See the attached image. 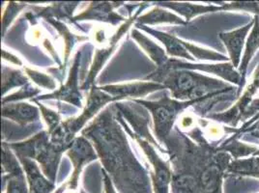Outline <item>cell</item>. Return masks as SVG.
<instances>
[{"label": "cell", "mask_w": 259, "mask_h": 193, "mask_svg": "<svg viewBox=\"0 0 259 193\" xmlns=\"http://www.w3.org/2000/svg\"><path fill=\"white\" fill-rule=\"evenodd\" d=\"M28 77L23 75L22 71L13 70L8 67L2 68V95L4 96L7 91L15 87L26 85Z\"/></svg>", "instance_id": "603a6c76"}, {"label": "cell", "mask_w": 259, "mask_h": 193, "mask_svg": "<svg viewBox=\"0 0 259 193\" xmlns=\"http://www.w3.org/2000/svg\"><path fill=\"white\" fill-rule=\"evenodd\" d=\"M67 156L70 158L74 166V171L67 184L71 190H75L77 187L79 175L83 166L90 161H95L98 158L97 154L91 143L84 136H78L73 140L71 146L67 150Z\"/></svg>", "instance_id": "ba28073f"}, {"label": "cell", "mask_w": 259, "mask_h": 193, "mask_svg": "<svg viewBox=\"0 0 259 193\" xmlns=\"http://www.w3.org/2000/svg\"><path fill=\"white\" fill-rule=\"evenodd\" d=\"M118 118L125 130L139 143L144 155L146 156L147 160L150 161L154 168V172L152 174V180L154 183L155 193H168V187L171 181V171L167 162L162 161V159L158 156V154L156 153L150 142L142 139L138 134L132 131L129 127L125 124L123 119L121 118V116H119Z\"/></svg>", "instance_id": "5b68a950"}, {"label": "cell", "mask_w": 259, "mask_h": 193, "mask_svg": "<svg viewBox=\"0 0 259 193\" xmlns=\"http://www.w3.org/2000/svg\"><path fill=\"white\" fill-rule=\"evenodd\" d=\"M2 58L8 62H10L11 64L18 65V66H22V62L21 59L17 56H15L11 53L6 52L5 50H2Z\"/></svg>", "instance_id": "d6a6232c"}, {"label": "cell", "mask_w": 259, "mask_h": 193, "mask_svg": "<svg viewBox=\"0 0 259 193\" xmlns=\"http://www.w3.org/2000/svg\"><path fill=\"white\" fill-rule=\"evenodd\" d=\"M18 159L22 163L29 183V193H51L54 190V182L49 181L44 176L35 161L24 157H18Z\"/></svg>", "instance_id": "4fadbf2b"}, {"label": "cell", "mask_w": 259, "mask_h": 193, "mask_svg": "<svg viewBox=\"0 0 259 193\" xmlns=\"http://www.w3.org/2000/svg\"><path fill=\"white\" fill-rule=\"evenodd\" d=\"M142 9H140L134 16H131L129 20H126V22L119 27L117 31L114 33L112 35V37L108 40V44L106 46L100 47L95 51L93 63L91 65V68L88 72L85 80L83 81L82 85L80 86L81 90H87L90 87H93V83L95 81V78L99 74V72L101 71L103 66L106 64V62L110 58L112 54L115 52L121 38L124 36L125 33L129 30L131 25L138 20L139 15L142 11Z\"/></svg>", "instance_id": "8992f818"}, {"label": "cell", "mask_w": 259, "mask_h": 193, "mask_svg": "<svg viewBox=\"0 0 259 193\" xmlns=\"http://www.w3.org/2000/svg\"><path fill=\"white\" fill-rule=\"evenodd\" d=\"M104 174V179H105V188H106V193H115L113 187H112V184L110 182V180L108 178V174L105 171H103Z\"/></svg>", "instance_id": "836d02e7"}, {"label": "cell", "mask_w": 259, "mask_h": 193, "mask_svg": "<svg viewBox=\"0 0 259 193\" xmlns=\"http://www.w3.org/2000/svg\"><path fill=\"white\" fill-rule=\"evenodd\" d=\"M40 108L27 103H11L2 106V116L18 123L22 127L40 120Z\"/></svg>", "instance_id": "7c38bea8"}, {"label": "cell", "mask_w": 259, "mask_h": 193, "mask_svg": "<svg viewBox=\"0 0 259 193\" xmlns=\"http://www.w3.org/2000/svg\"><path fill=\"white\" fill-rule=\"evenodd\" d=\"M253 22H254L253 27H252L251 33L248 36L245 54L243 56L242 62L240 64V74L242 75L243 81L245 80V73L247 71L249 60L251 59V57L254 55L255 52L259 47V18L257 16H255Z\"/></svg>", "instance_id": "7402d4cb"}, {"label": "cell", "mask_w": 259, "mask_h": 193, "mask_svg": "<svg viewBox=\"0 0 259 193\" xmlns=\"http://www.w3.org/2000/svg\"><path fill=\"white\" fill-rule=\"evenodd\" d=\"M184 45H185L186 50L188 51V53L193 54L194 57H196V59H198V60L217 61V60H226L227 59V57L225 55H222V54H217L215 52H211V51H208V50L201 49L197 45H194L193 43L184 42Z\"/></svg>", "instance_id": "484cf974"}, {"label": "cell", "mask_w": 259, "mask_h": 193, "mask_svg": "<svg viewBox=\"0 0 259 193\" xmlns=\"http://www.w3.org/2000/svg\"><path fill=\"white\" fill-rule=\"evenodd\" d=\"M79 2H57L48 7H32V9L36 16L45 20H71L72 22L73 14Z\"/></svg>", "instance_id": "ac0fdd59"}, {"label": "cell", "mask_w": 259, "mask_h": 193, "mask_svg": "<svg viewBox=\"0 0 259 193\" xmlns=\"http://www.w3.org/2000/svg\"><path fill=\"white\" fill-rule=\"evenodd\" d=\"M7 193H27L23 173L19 175H8Z\"/></svg>", "instance_id": "f1b7e54d"}, {"label": "cell", "mask_w": 259, "mask_h": 193, "mask_svg": "<svg viewBox=\"0 0 259 193\" xmlns=\"http://www.w3.org/2000/svg\"><path fill=\"white\" fill-rule=\"evenodd\" d=\"M80 61H81V51H78L75 55L74 62L70 69L69 76L64 85L61 86L58 90L54 91L53 93L38 96L33 100L44 101V100L53 99V100L63 101L70 105H74L76 108H82V96L79 92V87H78V71L80 67Z\"/></svg>", "instance_id": "52a82bcc"}, {"label": "cell", "mask_w": 259, "mask_h": 193, "mask_svg": "<svg viewBox=\"0 0 259 193\" xmlns=\"http://www.w3.org/2000/svg\"><path fill=\"white\" fill-rule=\"evenodd\" d=\"M47 22H49L51 25H53L54 27V29L59 33L63 39H64V65L63 67L61 68L62 70L66 68V65L68 63V60H69V56L70 54L75 45V43L77 42H81V41H85L87 40V37H83V36H76L74 35L73 33L70 31V29L66 26V24H64L63 22H60V21H57V20H54V19H47L45 20Z\"/></svg>", "instance_id": "44dd1931"}, {"label": "cell", "mask_w": 259, "mask_h": 193, "mask_svg": "<svg viewBox=\"0 0 259 193\" xmlns=\"http://www.w3.org/2000/svg\"><path fill=\"white\" fill-rule=\"evenodd\" d=\"M208 98L196 99L194 101H179L165 96L156 102L137 99H133V102L147 108L151 112L155 135L161 143H163L168 137L174 122L184 110L193 105L205 101Z\"/></svg>", "instance_id": "277c9868"}, {"label": "cell", "mask_w": 259, "mask_h": 193, "mask_svg": "<svg viewBox=\"0 0 259 193\" xmlns=\"http://www.w3.org/2000/svg\"><path fill=\"white\" fill-rule=\"evenodd\" d=\"M137 26H140L142 30L145 32L149 33L158 40H160L165 46L166 54L171 57H177V58H185L188 60H194V57L188 53L184 45V41L178 39L177 37L170 35L168 33L162 32L159 30H155L153 28H148L145 25H140L137 24Z\"/></svg>", "instance_id": "2e32d148"}, {"label": "cell", "mask_w": 259, "mask_h": 193, "mask_svg": "<svg viewBox=\"0 0 259 193\" xmlns=\"http://www.w3.org/2000/svg\"><path fill=\"white\" fill-rule=\"evenodd\" d=\"M253 22H250L248 25L242 28H239L237 30L228 33H222L220 35L221 39L223 40V42L227 47L229 57L231 59V62L234 66V68H237L240 65L244 42L249 29L253 25Z\"/></svg>", "instance_id": "5bb4252c"}, {"label": "cell", "mask_w": 259, "mask_h": 193, "mask_svg": "<svg viewBox=\"0 0 259 193\" xmlns=\"http://www.w3.org/2000/svg\"><path fill=\"white\" fill-rule=\"evenodd\" d=\"M24 72L26 75L32 79L33 82L42 88H46L49 90H54L56 88V83L50 75H46L44 73H40L38 71L31 70L29 68H25Z\"/></svg>", "instance_id": "83f0119b"}, {"label": "cell", "mask_w": 259, "mask_h": 193, "mask_svg": "<svg viewBox=\"0 0 259 193\" xmlns=\"http://www.w3.org/2000/svg\"><path fill=\"white\" fill-rule=\"evenodd\" d=\"M163 66L171 70H190V71L197 70V71H202L210 74H215L223 77L225 80H228L236 84H242L243 82L242 75H239L234 70V66L232 63L215 65L191 64V63H186L177 59H168V61Z\"/></svg>", "instance_id": "30bf717a"}, {"label": "cell", "mask_w": 259, "mask_h": 193, "mask_svg": "<svg viewBox=\"0 0 259 193\" xmlns=\"http://www.w3.org/2000/svg\"><path fill=\"white\" fill-rule=\"evenodd\" d=\"M146 79L163 84L170 90L173 98L179 101H194L216 96L227 92V88H229L220 80L190 70H171L165 66L157 68L154 73L146 76Z\"/></svg>", "instance_id": "6da1fadb"}, {"label": "cell", "mask_w": 259, "mask_h": 193, "mask_svg": "<svg viewBox=\"0 0 259 193\" xmlns=\"http://www.w3.org/2000/svg\"><path fill=\"white\" fill-rule=\"evenodd\" d=\"M254 134H255V136H256V137H258L259 138V131H256Z\"/></svg>", "instance_id": "e575fe53"}, {"label": "cell", "mask_w": 259, "mask_h": 193, "mask_svg": "<svg viewBox=\"0 0 259 193\" xmlns=\"http://www.w3.org/2000/svg\"><path fill=\"white\" fill-rule=\"evenodd\" d=\"M132 37L144 50V52L148 54V56L155 62V64L157 65V68L162 67L168 61L166 54L164 53L162 47L159 46L157 43H154L144 34H142L138 28L132 30Z\"/></svg>", "instance_id": "d6986e66"}, {"label": "cell", "mask_w": 259, "mask_h": 193, "mask_svg": "<svg viewBox=\"0 0 259 193\" xmlns=\"http://www.w3.org/2000/svg\"><path fill=\"white\" fill-rule=\"evenodd\" d=\"M195 124L194 116L192 114H184L181 118H179V126L182 129H192Z\"/></svg>", "instance_id": "1f68e13d"}, {"label": "cell", "mask_w": 259, "mask_h": 193, "mask_svg": "<svg viewBox=\"0 0 259 193\" xmlns=\"http://www.w3.org/2000/svg\"><path fill=\"white\" fill-rule=\"evenodd\" d=\"M33 101L38 105V108H40L41 115H42V117L45 120V122L47 123L48 128H49L48 132L51 135L54 130L57 129L60 126V124L62 123L60 114L58 112L54 111L53 109L46 108L39 101H36V100H33Z\"/></svg>", "instance_id": "d4e9b609"}, {"label": "cell", "mask_w": 259, "mask_h": 193, "mask_svg": "<svg viewBox=\"0 0 259 193\" xmlns=\"http://www.w3.org/2000/svg\"><path fill=\"white\" fill-rule=\"evenodd\" d=\"M206 133L209 136H211L212 138L218 139V138H221L224 135L225 129H224L223 127H220L218 125H211V124H209L206 127Z\"/></svg>", "instance_id": "4dcf8cb0"}, {"label": "cell", "mask_w": 259, "mask_h": 193, "mask_svg": "<svg viewBox=\"0 0 259 193\" xmlns=\"http://www.w3.org/2000/svg\"><path fill=\"white\" fill-rule=\"evenodd\" d=\"M257 126H258V128H259V122H258V124H257Z\"/></svg>", "instance_id": "d590c367"}, {"label": "cell", "mask_w": 259, "mask_h": 193, "mask_svg": "<svg viewBox=\"0 0 259 193\" xmlns=\"http://www.w3.org/2000/svg\"><path fill=\"white\" fill-rule=\"evenodd\" d=\"M131 104H123V103H117L116 108H118L120 112L124 115V117L128 120L130 124L132 125L133 129L135 130V133L138 134L142 139L146 140L150 143L157 145L158 148L160 146L157 144L156 140L154 139L148 130V116L147 114L142 115L141 113L137 112L135 109L130 106Z\"/></svg>", "instance_id": "9a60e30c"}, {"label": "cell", "mask_w": 259, "mask_h": 193, "mask_svg": "<svg viewBox=\"0 0 259 193\" xmlns=\"http://www.w3.org/2000/svg\"><path fill=\"white\" fill-rule=\"evenodd\" d=\"M25 4H19L15 2H10L7 6L6 11L4 12L3 19H2V27H3V34L6 32V29L8 28L9 24L11 23L14 18L19 14V12L22 11L23 8H25Z\"/></svg>", "instance_id": "f546056e"}, {"label": "cell", "mask_w": 259, "mask_h": 193, "mask_svg": "<svg viewBox=\"0 0 259 193\" xmlns=\"http://www.w3.org/2000/svg\"><path fill=\"white\" fill-rule=\"evenodd\" d=\"M41 92V89H38L36 87H33L29 83H27L26 85L23 86L22 89H20L18 92L12 94L10 96H3L2 99V104H10L14 102H19L24 99H28L31 96H37L39 93Z\"/></svg>", "instance_id": "4316f807"}, {"label": "cell", "mask_w": 259, "mask_h": 193, "mask_svg": "<svg viewBox=\"0 0 259 193\" xmlns=\"http://www.w3.org/2000/svg\"><path fill=\"white\" fill-rule=\"evenodd\" d=\"M49 135L48 131H40L30 139L8 145L16 153L17 157H24L38 161L46 177L54 182L63 152L49 140Z\"/></svg>", "instance_id": "3957f363"}, {"label": "cell", "mask_w": 259, "mask_h": 193, "mask_svg": "<svg viewBox=\"0 0 259 193\" xmlns=\"http://www.w3.org/2000/svg\"><path fill=\"white\" fill-rule=\"evenodd\" d=\"M123 2H91L87 9L73 18V22L97 21L116 25L125 21V18L115 13V9Z\"/></svg>", "instance_id": "9c48e42d"}, {"label": "cell", "mask_w": 259, "mask_h": 193, "mask_svg": "<svg viewBox=\"0 0 259 193\" xmlns=\"http://www.w3.org/2000/svg\"><path fill=\"white\" fill-rule=\"evenodd\" d=\"M99 89L113 96L114 99H116V101H120L126 98H142L152 92L166 89V87L163 84L153 81H137L123 84L102 86L99 87Z\"/></svg>", "instance_id": "8fae6325"}, {"label": "cell", "mask_w": 259, "mask_h": 193, "mask_svg": "<svg viewBox=\"0 0 259 193\" xmlns=\"http://www.w3.org/2000/svg\"><path fill=\"white\" fill-rule=\"evenodd\" d=\"M116 102V99L99 89V87H92L88 98L87 106L82 113L76 118L67 119L60 124V126L51 134V142L59 150L65 152L71 146L76 134L82 129L87 122L95 116V114L108 103Z\"/></svg>", "instance_id": "7a4b0ae2"}, {"label": "cell", "mask_w": 259, "mask_h": 193, "mask_svg": "<svg viewBox=\"0 0 259 193\" xmlns=\"http://www.w3.org/2000/svg\"><path fill=\"white\" fill-rule=\"evenodd\" d=\"M159 7L167 8L173 11L177 12L178 14L182 15L186 22L191 21L193 18L197 15L204 14L208 12H216L219 10H224L228 8V6L219 7L213 5H199V4H192V3H183V2H155Z\"/></svg>", "instance_id": "e0dca14e"}, {"label": "cell", "mask_w": 259, "mask_h": 193, "mask_svg": "<svg viewBox=\"0 0 259 193\" xmlns=\"http://www.w3.org/2000/svg\"><path fill=\"white\" fill-rule=\"evenodd\" d=\"M229 171L259 178V158L235 161L231 166H229Z\"/></svg>", "instance_id": "cb8c5ba5"}, {"label": "cell", "mask_w": 259, "mask_h": 193, "mask_svg": "<svg viewBox=\"0 0 259 193\" xmlns=\"http://www.w3.org/2000/svg\"><path fill=\"white\" fill-rule=\"evenodd\" d=\"M137 22L140 25H146V24L155 25L160 23H173V24H181V25L187 24V22L183 21L177 15L166 11L159 6L153 8L150 11L139 17Z\"/></svg>", "instance_id": "ffe728a7"}]
</instances>
